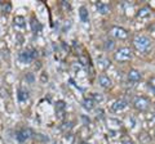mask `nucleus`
I'll return each instance as SVG.
<instances>
[{
	"label": "nucleus",
	"mask_w": 155,
	"mask_h": 144,
	"mask_svg": "<svg viewBox=\"0 0 155 144\" xmlns=\"http://www.w3.org/2000/svg\"><path fill=\"white\" fill-rule=\"evenodd\" d=\"M98 81H100V85L102 86V88H109L111 85V80L109 79V76H106V75H101L98 77Z\"/></svg>",
	"instance_id": "nucleus-13"
},
{
	"label": "nucleus",
	"mask_w": 155,
	"mask_h": 144,
	"mask_svg": "<svg viewBox=\"0 0 155 144\" xmlns=\"http://www.w3.org/2000/svg\"><path fill=\"white\" fill-rule=\"evenodd\" d=\"M110 33H111V35H113L114 37H116V39H120V40H124V39H127V37H128L127 30H124L123 27H119V26L111 27Z\"/></svg>",
	"instance_id": "nucleus-4"
},
{
	"label": "nucleus",
	"mask_w": 155,
	"mask_h": 144,
	"mask_svg": "<svg viewBox=\"0 0 155 144\" xmlns=\"http://www.w3.org/2000/svg\"><path fill=\"white\" fill-rule=\"evenodd\" d=\"M97 11H98L101 14H107L110 12V5L106 3H97Z\"/></svg>",
	"instance_id": "nucleus-11"
},
{
	"label": "nucleus",
	"mask_w": 155,
	"mask_h": 144,
	"mask_svg": "<svg viewBox=\"0 0 155 144\" xmlns=\"http://www.w3.org/2000/svg\"><path fill=\"white\" fill-rule=\"evenodd\" d=\"M27 98H28L27 92H23V90H18V99L21 100V102H25Z\"/></svg>",
	"instance_id": "nucleus-18"
},
{
	"label": "nucleus",
	"mask_w": 155,
	"mask_h": 144,
	"mask_svg": "<svg viewBox=\"0 0 155 144\" xmlns=\"http://www.w3.org/2000/svg\"><path fill=\"white\" fill-rule=\"evenodd\" d=\"M80 144H89V143H85V142H81Z\"/></svg>",
	"instance_id": "nucleus-25"
},
{
	"label": "nucleus",
	"mask_w": 155,
	"mask_h": 144,
	"mask_svg": "<svg viewBox=\"0 0 155 144\" xmlns=\"http://www.w3.org/2000/svg\"><path fill=\"white\" fill-rule=\"evenodd\" d=\"M149 105H150V100L146 97H142V95L141 97H136L133 100V107L140 112L146 111L149 108Z\"/></svg>",
	"instance_id": "nucleus-3"
},
{
	"label": "nucleus",
	"mask_w": 155,
	"mask_h": 144,
	"mask_svg": "<svg viewBox=\"0 0 155 144\" xmlns=\"http://www.w3.org/2000/svg\"><path fill=\"white\" fill-rule=\"evenodd\" d=\"M133 46L136 48V50H138L141 53H146L150 48H151V41H150V39L146 36L137 35L133 39Z\"/></svg>",
	"instance_id": "nucleus-1"
},
{
	"label": "nucleus",
	"mask_w": 155,
	"mask_h": 144,
	"mask_svg": "<svg viewBox=\"0 0 155 144\" xmlns=\"http://www.w3.org/2000/svg\"><path fill=\"white\" fill-rule=\"evenodd\" d=\"M31 135H32V131L30 130V129H26L25 127V129H21L19 131H17L16 138H17V140L19 143H23V142H26L27 139H30Z\"/></svg>",
	"instance_id": "nucleus-5"
},
{
	"label": "nucleus",
	"mask_w": 155,
	"mask_h": 144,
	"mask_svg": "<svg viewBox=\"0 0 155 144\" xmlns=\"http://www.w3.org/2000/svg\"><path fill=\"white\" fill-rule=\"evenodd\" d=\"M147 85H149V88L151 89L153 92L155 93V76H154V77H151V79H150V80L147 81Z\"/></svg>",
	"instance_id": "nucleus-21"
},
{
	"label": "nucleus",
	"mask_w": 155,
	"mask_h": 144,
	"mask_svg": "<svg viewBox=\"0 0 155 144\" xmlns=\"http://www.w3.org/2000/svg\"><path fill=\"white\" fill-rule=\"evenodd\" d=\"M127 107H128V102H127V100L119 99V100H115L111 108H113L114 112H122V111H124V109L127 108Z\"/></svg>",
	"instance_id": "nucleus-6"
},
{
	"label": "nucleus",
	"mask_w": 155,
	"mask_h": 144,
	"mask_svg": "<svg viewBox=\"0 0 155 144\" xmlns=\"http://www.w3.org/2000/svg\"><path fill=\"white\" fill-rule=\"evenodd\" d=\"M65 107H66V104H65L64 100H60V102H57V104H56L57 111H64Z\"/></svg>",
	"instance_id": "nucleus-20"
},
{
	"label": "nucleus",
	"mask_w": 155,
	"mask_h": 144,
	"mask_svg": "<svg viewBox=\"0 0 155 144\" xmlns=\"http://www.w3.org/2000/svg\"><path fill=\"white\" fill-rule=\"evenodd\" d=\"M62 142H64V144H72L74 143V135L72 134H66V135L64 136V139H62Z\"/></svg>",
	"instance_id": "nucleus-17"
},
{
	"label": "nucleus",
	"mask_w": 155,
	"mask_h": 144,
	"mask_svg": "<svg viewBox=\"0 0 155 144\" xmlns=\"http://www.w3.org/2000/svg\"><path fill=\"white\" fill-rule=\"evenodd\" d=\"M14 25L18 27H25L26 26V20L22 16H17L14 17Z\"/></svg>",
	"instance_id": "nucleus-15"
},
{
	"label": "nucleus",
	"mask_w": 155,
	"mask_h": 144,
	"mask_svg": "<svg viewBox=\"0 0 155 144\" xmlns=\"http://www.w3.org/2000/svg\"><path fill=\"white\" fill-rule=\"evenodd\" d=\"M122 144H134V143H133L132 140H130V139H124Z\"/></svg>",
	"instance_id": "nucleus-24"
},
{
	"label": "nucleus",
	"mask_w": 155,
	"mask_h": 144,
	"mask_svg": "<svg viewBox=\"0 0 155 144\" xmlns=\"http://www.w3.org/2000/svg\"><path fill=\"white\" fill-rule=\"evenodd\" d=\"M107 126L110 130H119L120 126H122V122L115 118H110V120H107Z\"/></svg>",
	"instance_id": "nucleus-10"
},
{
	"label": "nucleus",
	"mask_w": 155,
	"mask_h": 144,
	"mask_svg": "<svg viewBox=\"0 0 155 144\" xmlns=\"http://www.w3.org/2000/svg\"><path fill=\"white\" fill-rule=\"evenodd\" d=\"M35 50H25L21 53V61L25 62V63H28V62H31L34 58H35Z\"/></svg>",
	"instance_id": "nucleus-7"
},
{
	"label": "nucleus",
	"mask_w": 155,
	"mask_h": 144,
	"mask_svg": "<svg viewBox=\"0 0 155 144\" xmlns=\"http://www.w3.org/2000/svg\"><path fill=\"white\" fill-rule=\"evenodd\" d=\"M105 48L107 50H111L114 48V41L113 40H106V42H105Z\"/></svg>",
	"instance_id": "nucleus-22"
},
{
	"label": "nucleus",
	"mask_w": 155,
	"mask_h": 144,
	"mask_svg": "<svg viewBox=\"0 0 155 144\" xmlns=\"http://www.w3.org/2000/svg\"><path fill=\"white\" fill-rule=\"evenodd\" d=\"M150 13H151V9H150V7L149 5H143V7L140 8V11L137 12L136 16H137L138 18H143V17L150 16Z\"/></svg>",
	"instance_id": "nucleus-9"
},
{
	"label": "nucleus",
	"mask_w": 155,
	"mask_h": 144,
	"mask_svg": "<svg viewBox=\"0 0 155 144\" xmlns=\"http://www.w3.org/2000/svg\"><path fill=\"white\" fill-rule=\"evenodd\" d=\"M149 125H150V126H153V125H155V113L150 114V117H149Z\"/></svg>",
	"instance_id": "nucleus-23"
},
{
	"label": "nucleus",
	"mask_w": 155,
	"mask_h": 144,
	"mask_svg": "<svg viewBox=\"0 0 155 144\" xmlns=\"http://www.w3.org/2000/svg\"><path fill=\"white\" fill-rule=\"evenodd\" d=\"M93 107H94V100L92 98H85L84 99V108L88 109V111H91Z\"/></svg>",
	"instance_id": "nucleus-16"
},
{
	"label": "nucleus",
	"mask_w": 155,
	"mask_h": 144,
	"mask_svg": "<svg viewBox=\"0 0 155 144\" xmlns=\"http://www.w3.org/2000/svg\"><path fill=\"white\" fill-rule=\"evenodd\" d=\"M31 28H32V31H34V32H39V31L41 30L40 23H39V21L36 20L35 17H32V18H31Z\"/></svg>",
	"instance_id": "nucleus-14"
},
{
	"label": "nucleus",
	"mask_w": 155,
	"mask_h": 144,
	"mask_svg": "<svg viewBox=\"0 0 155 144\" xmlns=\"http://www.w3.org/2000/svg\"><path fill=\"white\" fill-rule=\"evenodd\" d=\"M79 16H80L81 22L87 23V22L89 21V14H88V11H87L85 7H80V9H79Z\"/></svg>",
	"instance_id": "nucleus-12"
},
{
	"label": "nucleus",
	"mask_w": 155,
	"mask_h": 144,
	"mask_svg": "<svg viewBox=\"0 0 155 144\" xmlns=\"http://www.w3.org/2000/svg\"><path fill=\"white\" fill-rule=\"evenodd\" d=\"M154 138H155V133H154Z\"/></svg>",
	"instance_id": "nucleus-26"
},
{
	"label": "nucleus",
	"mask_w": 155,
	"mask_h": 144,
	"mask_svg": "<svg viewBox=\"0 0 155 144\" xmlns=\"http://www.w3.org/2000/svg\"><path fill=\"white\" fill-rule=\"evenodd\" d=\"M98 62L101 63V67H102V68H106V67H109V66H110V61H109V59H106V58H101Z\"/></svg>",
	"instance_id": "nucleus-19"
},
{
	"label": "nucleus",
	"mask_w": 155,
	"mask_h": 144,
	"mask_svg": "<svg viewBox=\"0 0 155 144\" xmlns=\"http://www.w3.org/2000/svg\"><path fill=\"white\" fill-rule=\"evenodd\" d=\"M114 59L119 63H124V62H128L132 59V50L127 46L119 48L118 50L114 53Z\"/></svg>",
	"instance_id": "nucleus-2"
},
{
	"label": "nucleus",
	"mask_w": 155,
	"mask_h": 144,
	"mask_svg": "<svg viewBox=\"0 0 155 144\" xmlns=\"http://www.w3.org/2000/svg\"><path fill=\"white\" fill-rule=\"evenodd\" d=\"M141 80V74H140V71L137 70H129L128 72V81H130V83H138V81Z\"/></svg>",
	"instance_id": "nucleus-8"
},
{
	"label": "nucleus",
	"mask_w": 155,
	"mask_h": 144,
	"mask_svg": "<svg viewBox=\"0 0 155 144\" xmlns=\"http://www.w3.org/2000/svg\"><path fill=\"white\" fill-rule=\"evenodd\" d=\"M0 4H2V3H0Z\"/></svg>",
	"instance_id": "nucleus-27"
}]
</instances>
